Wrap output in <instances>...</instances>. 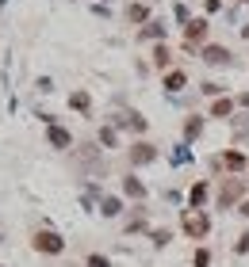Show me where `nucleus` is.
<instances>
[{"instance_id":"obj_6","label":"nucleus","mask_w":249,"mask_h":267,"mask_svg":"<svg viewBox=\"0 0 249 267\" xmlns=\"http://www.w3.org/2000/svg\"><path fill=\"white\" fill-rule=\"evenodd\" d=\"M184 84H188V76H184V73H169V76H165V88H169V92H180Z\"/></svg>"},{"instance_id":"obj_21","label":"nucleus","mask_w":249,"mask_h":267,"mask_svg":"<svg viewBox=\"0 0 249 267\" xmlns=\"http://www.w3.org/2000/svg\"><path fill=\"white\" fill-rule=\"evenodd\" d=\"M238 252H249V233H246L242 240H238Z\"/></svg>"},{"instance_id":"obj_14","label":"nucleus","mask_w":249,"mask_h":267,"mask_svg":"<svg viewBox=\"0 0 249 267\" xmlns=\"http://www.w3.org/2000/svg\"><path fill=\"white\" fill-rule=\"evenodd\" d=\"M69 103H73L77 111H85V107H88V96H85V92H77V96H73V99H69Z\"/></svg>"},{"instance_id":"obj_12","label":"nucleus","mask_w":249,"mask_h":267,"mask_svg":"<svg viewBox=\"0 0 249 267\" xmlns=\"http://www.w3.org/2000/svg\"><path fill=\"white\" fill-rule=\"evenodd\" d=\"M230 107H234V103H230V99H219V103H215V107H211V111H215V114H230Z\"/></svg>"},{"instance_id":"obj_25","label":"nucleus","mask_w":249,"mask_h":267,"mask_svg":"<svg viewBox=\"0 0 249 267\" xmlns=\"http://www.w3.org/2000/svg\"><path fill=\"white\" fill-rule=\"evenodd\" d=\"M246 4H249V0H246Z\"/></svg>"},{"instance_id":"obj_11","label":"nucleus","mask_w":249,"mask_h":267,"mask_svg":"<svg viewBox=\"0 0 249 267\" xmlns=\"http://www.w3.org/2000/svg\"><path fill=\"white\" fill-rule=\"evenodd\" d=\"M127 195H138V198H142V195H146V187H142L138 180H127Z\"/></svg>"},{"instance_id":"obj_17","label":"nucleus","mask_w":249,"mask_h":267,"mask_svg":"<svg viewBox=\"0 0 249 267\" xmlns=\"http://www.w3.org/2000/svg\"><path fill=\"white\" fill-rule=\"evenodd\" d=\"M88 267H111V264H107V256H88Z\"/></svg>"},{"instance_id":"obj_9","label":"nucleus","mask_w":249,"mask_h":267,"mask_svg":"<svg viewBox=\"0 0 249 267\" xmlns=\"http://www.w3.org/2000/svg\"><path fill=\"white\" fill-rule=\"evenodd\" d=\"M100 210L107 214V218H115V214L123 210V206H119V198H103V202H100Z\"/></svg>"},{"instance_id":"obj_7","label":"nucleus","mask_w":249,"mask_h":267,"mask_svg":"<svg viewBox=\"0 0 249 267\" xmlns=\"http://www.w3.org/2000/svg\"><path fill=\"white\" fill-rule=\"evenodd\" d=\"M192 206H196V210H199V206H203V198H207V183H196V187H192Z\"/></svg>"},{"instance_id":"obj_2","label":"nucleus","mask_w":249,"mask_h":267,"mask_svg":"<svg viewBox=\"0 0 249 267\" xmlns=\"http://www.w3.org/2000/svg\"><path fill=\"white\" fill-rule=\"evenodd\" d=\"M35 248H39V252H50V256H58L61 248H65V240L58 237V233H35Z\"/></svg>"},{"instance_id":"obj_16","label":"nucleus","mask_w":249,"mask_h":267,"mask_svg":"<svg viewBox=\"0 0 249 267\" xmlns=\"http://www.w3.org/2000/svg\"><path fill=\"white\" fill-rule=\"evenodd\" d=\"M153 61H157V65H169V50H165V46H157V54H153Z\"/></svg>"},{"instance_id":"obj_24","label":"nucleus","mask_w":249,"mask_h":267,"mask_svg":"<svg viewBox=\"0 0 249 267\" xmlns=\"http://www.w3.org/2000/svg\"><path fill=\"white\" fill-rule=\"evenodd\" d=\"M242 35H246V38H249V27H246V31H242Z\"/></svg>"},{"instance_id":"obj_18","label":"nucleus","mask_w":249,"mask_h":267,"mask_svg":"<svg viewBox=\"0 0 249 267\" xmlns=\"http://www.w3.org/2000/svg\"><path fill=\"white\" fill-rule=\"evenodd\" d=\"M196 267H211V252H196Z\"/></svg>"},{"instance_id":"obj_1","label":"nucleus","mask_w":249,"mask_h":267,"mask_svg":"<svg viewBox=\"0 0 249 267\" xmlns=\"http://www.w3.org/2000/svg\"><path fill=\"white\" fill-rule=\"evenodd\" d=\"M207 229H211V218H207L203 210H188V214H184V233H188V237L199 240Z\"/></svg>"},{"instance_id":"obj_10","label":"nucleus","mask_w":249,"mask_h":267,"mask_svg":"<svg viewBox=\"0 0 249 267\" xmlns=\"http://www.w3.org/2000/svg\"><path fill=\"white\" fill-rule=\"evenodd\" d=\"M203 35H207V23H203V19H196V23L188 27V38L196 42V38H203Z\"/></svg>"},{"instance_id":"obj_15","label":"nucleus","mask_w":249,"mask_h":267,"mask_svg":"<svg viewBox=\"0 0 249 267\" xmlns=\"http://www.w3.org/2000/svg\"><path fill=\"white\" fill-rule=\"evenodd\" d=\"M157 35H161V23H149V27L142 31V38H157Z\"/></svg>"},{"instance_id":"obj_13","label":"nucleus","mask_w":249,"mask_h":267,"mask_svg":"<svg viewBox=\"0 0 249 267\" xmlns=\"http://www.w3.org/2000/svg\"><path fill=\"white\" fill-rule=\"evenodd\" d=\"M226 164H230V168H242V164H246V156H242V153H226Z\"/></svg>"},{"instance_id":"obj_8","label":"nucleus","mask_w":249,"mask_h":267,"mask_svg":"<svg viewBox=\"0 0 249 267\" xmlns=\"http://www.w3.org/2000/svg\"><path fill=\"white\" fill-rule=\"evenodd\" d=\"M50 141H54L58 149H65V145H69V134H65L61 126H50Z\"/></svg>"},{"instance_id":"obj_4","label":"nucleus","mask_w":249,"mask_h":267,"mask_svg":"<svg viewBox=\"0 0 249 267\" xmlns=\"http://www.w3.org/2000/svg\"><path fill=\"white\" fill-rule=\"evenodd\" d=\"M203 57L211 61V65H230V54H226L222 46H207V50H203Z\"/></svg>"},{"instance_id":"obj_5","label":"nucleus","mask_w":249,"mask_h":267,"mask_svg":"<svg viewBox=\"0 0 249 267\" xmlns=\"http://www.w3.org/2000/svg\"><path fill=\"white\" fill-rule=\"evenodd\" d=\"M153 156H157V153H153V145H146V141L131 149V160H134V164H146V160H153Z\"/></svg>"},{"instance_id":"obj_19","label":"nucleus","mask_w":249,"mask_h":267,"mask_svg":"<svg viewBox=\"0 0 249 267\" xmlns=\"http://www.w3.org/2000/svg\"><path fill=\"white\" fill-rule=\"evenodd\" d=\"M131 19H134V23H138V19H146V8H142V4H134V8H131Z\"/></svg>"},{"instance_id":"obj_3","label":"nucleus","mask_w":249,"mask_h":267,"mask_svg":"<svg viewBox=\"0 0 249 267\" xmlns=\"http://www.w3.org/2000/svg\"><path fill=\"white\" fill-rule=\"evenodd\" d=\"M242 191H246V180H226V183H222V191H219V202H222V206H230L234 198H242Z\"/></svg>"},{"instance_id":"obj_20","label":"nucleus","mask_w":249,"mask_h":267,"mask_svg":"<svg viewBox=\"0 0 249 267\" xmlns=\"http://www.w3.org/2000/svg\"><path fill=\"white\" fill-rule=\"evenodd\" d=\"M100 141L103 145H115V130H100Z\"/></svg>"},{"instance_id":"obj_22","label":"nucleus","mask_w":249,"mask_h":267,"mask_svg":"<svg viewBox=\"0 0 249 267\" xmlns=\"http://www.w3.org/2000/svg\"><path fill=\"white\" fill-rule=\"evenodd\" d=\"M219 4H222V0H207V8H211V12H215V8H219Z\"/></svg>"},{"instance_id":"obj_23","label":"nucleus","mask_w":249,"mask_h":267,"mask_svg":"<svg viewBox=\"0 0 249 267\" xmlns=\"http://www.w3.org/2000/svg\"><path fill=\"white\" fill-rule=\"evenodd\" d=\"M242 214H246V218H249V202H246V206H242Z\"/></svg>"}]
</instances>
